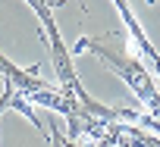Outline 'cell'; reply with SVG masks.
Here are the masks:
<instances>
[{
	"label": "cell",
	"mask_w": 160,
	"mask_h": 147,
	"mask_svg": "<svg viewBox=\"0 0 160 147\" xmlns=\"http://www.w3.org/2000/svg\"><path fill=\"white\" fill-rule=\"evenodd\" d=\"M85 50L98 53L116 75L135 91V97L144 103V110H148L151 119H160V88H157V82L151 75V69L144 66V59L129 47L126 35H110L107 31V35H98V38H78V44L69 53H85Z\"/></svg>",
	"instance_id": "cell-1"
},
{
	"label": "cell",
	"mask_w": 160,
	"mask_h": 147,
	"mask_svg": "<svg viewBox=\"0 0 160 147\" xmlns=\"http://www.w3.org/2000/svg\"><path fill=\"white\" fill-rule=\"evenodd\" d=\"M32 10L41 16V25H44V35H47V47H50V63L57 69V78H60V91L66 97H72L78 107H82L88 116L101 119V122H119V119H141V113H132V110H110V107H101L94 97H88V91L82 88L75 69H72V53L63 47V38L57 31V22L50 16V3H32Z\"/></svg>",
	"instance_id": "cell-2"
}]
</instances>
